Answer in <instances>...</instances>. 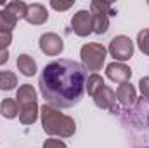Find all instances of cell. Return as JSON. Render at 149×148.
<instances>
[{
  "mask_svg": "<svg viewBox=\"0 0 149 148\" xmlns=\"http://www.w3.org/2000/svg\"><path fill=\"white\" fill-rule=\"evenodd\" d=\"M17 68H19V72L24 75V77H31V75H35V72H37V63H35V59L31 56L21 54L17 58Z\"/></svg>",
  "mask_w": 149,
  "mask_h": 148,
  "instance_id": "4fadbf2b",
  "label": "cell"
},
{
  "mask_svg": "<svg viewBox=\"0 0 149 148\" xmlns=\"http://www.w3.org/2000/svg\"><path fill=\"white\" fill-rule=\"evenodd\" d=\"M106 75H108L109 80L116 82V84H125V82H128V78L132 77V72H130V68H128L127 65H123V63H111V65H108V68H106Z\"/></svg>",
  "mask_w": 149,
  "mask_h": 148,
  "instance_id": "ba28073f",
  "label": "cell"
},
{
  "mask_svg": "<svg viewBox=\"0 0 149 148\" xmlns=\"http://www.w3.org/2000/svg\"><path fill=\"white\" fill-rule=\"evenodd\" d=\"M12 42V35L7 32H0V51H7V47Z\"/></svg>",
  "mask_w": 149,
  "mask_h": 148,
  "instance_id": "7402d4cb",
  "label": "cell"
},
{
  "mask_svg": "<svg viewBox=\"0 0 149 148\" xmlns=\"http://www.w3.org/2000/svg\"><path fill=\"white\" fill-rule=\"evenodd\" d=\"M5 9H7V11H10V12H12V14L19 19V18H24V16H26L28 4L19 2V0H14V2H9V4L5 5Z\"/></svg>",
  "mask_w": 149,
  "mask_h": 148,
  "instance_id": "d6986e66",
  "label": "cell"
},
{
  "mask_svg": "<svg viewBox=\"0 0 149 148\" xmlns=\"http://www.w3.org/2000/svg\"><path fill=\"white\" fill-rule=\"evenodd\" d=\"M90 14H108V16H116L114 9H113L111 4L108 2H101V0H95L90 4Z\"/></svg>",
  "mask_w": 149,
  "mask_h": 148,
  "instance_id": "2e32d148",
  "label": "cell"
},
{
  "mask_svg": "<svg viewBox=\"0 0 149 148\" xmlns=\"http://www.w3.org/2000/svg\"><path fill=\"white\" fill-rule=\"evenodd\" d=\"M104 85V80H102V77L99 73H92L88 77V82H87V91H88V94L90 96H94L101 87Z\"/></svg>",
  "mask_w": 149,
  "mask_h": 148,
  "instance_id": "ffe728a7",
  "label": "cell"
},
{
  "mask_svg": "<svg viewBox=\"0 0 149 148\" xmlns=\"http://www.w3.org/2000/svg\"><path fill=\"white\" fill-rule=\"evenodd\" d=\"M139 89H141V92H142V98H148L149 99V77L141 78V82H139Z\"/></svg>",
  "mask_w": 149,
  "mask_h": 148,
  "instance_id": "603a6c76",
  "label": "cell"
},
{
  "mask_svg": "<svg viewBox=\"0 0 149 148\" xmlns=\"http://www.w3.org/2000/svg\"><path fill=\"white\" fill-rule=\"evenodd\" d=\"M47 18H49V14H47V9L43 5H40V4H30L28 5L24 19L30 25H43L47 21Z\"/></svg>",
  "mask_w": 149,
  "mask_h": 148,
  "instance_id": "30bf717a",
  "label": "cell"
},
{
  "mask_svg": "<svg viewBox=\"0 0 149 148\" xmlns=\"http://www.w3.org/2000/svg\"><path fill=\"white\" fill-rule=\"evenodd\" d=\"M40 115H42V125L43 131L50 136H59V138H70L74 134L76 124L71 117L61 113L59 110L49 106L47 103L40 108Z\"/></svg>",
  "mask_w": 149,
  "mask_h": 148,
  "instance_id": "7a4b0ae2",
  "label": "cell"
},
{
  "mask_svg": "<svg viewBox=\"0 0 149 148\" xmlns=\"http://www.w3.org/2000/svg\"><path fill=\"white\" fill-rule=\"evenodd\" d=\"M71 26L78 37H87L92 32V14L88 11H78L71 19Z\"/></svg>",
  "mask_w": 149,
  "mask_h": 148,
  "instance_id": "8992f818",
  "label": "cell"
},
{
  "mask_svg": "<svg viewBox=\"0 0 149 148\" xmlns=\"http://www.w3.org/2000/svg\"><path fill=\"white\" fill-rule=\"evenodd\" d=\"M50 5L56 9V11H66L73 5V2H66V4H59V2H50Z\"/></svg>",
  "mask_w": 149,
  "mask_h": 148,
  "instance_id": "d4e9b609",
  "label": "cell"
},
{
  "mask_svg": "<svg viewBox=\"0 0 149 148\" xmlns=\"http://www.w3.org/2000/svg\"><path fill=\"white\" fill-rule=\"evenodd\" d=\"M116 99H118L123 106L130 108V106H132V105H135V101H137L135 87H134L132 84H128V82L120 84V85H118V89H116Z\"/></svg>",
  "mask_w": 149,
  "mask_h": 148,
  "instance_id": "9c48e42d",
  "label": "cell"
},
{
  "mask_svg": "<svg viewBox=\"0 0 149 148\" xmlns=\"http://www.w3.org/2000/svg\"><path fill=\"white\" fill-rule=\"evenodd\" d=\"M38 110H40V108H38L37 103L23 105L21 110H19V120H21V124H24V125L33 124V122L37 120V117H38Z\"/></svg>",
  "mask_w": 149,
  "mask_h": 148,
  "instance_id": "7c38bea8",
  "label": "cell"
},
{
  "mask_svg": "<svg viewBox=\"0 0 149 148\" xmlns=\"http://www.w3.org/2000/svg\"><path fill=\"white\" fill-rule=\"evenodd\" d=\"M7 59H9V52L7 51H0V65L7 63Z\"/></svg>",
  "mask_w": 149,
  "mask_h": 148,
  "instance_id": "484cf974",
  "label": "cell"
},
{
  "mask_svg": "<svg viewBox=\"0 0 149 148\" xmlns=\"http://www.w3.org/2000/svg\"><path fill=\"white\" fill-rule=\"evenodd\" d=\"M87 84L85 68L73 59H56L42 70L38 85L40 92L56 108H71L80 103Z\"/></svg>",
  "mask_w": 149,
  "mask_h": 148,
  "instance_id": "6da1fadb",
  "label": "cell"
},
{
  "mask_svg": "<svg viewBox=\"0 0 149 148\" xmlns=\"http://www.w3.org/2000/svg\"><path fill=\"white\" fill-rule=\"evenodd\" d=\"M0 111H2L3 117H7V118H14V117L19 113L17 101H14V99H3V101L0 103Z\"/></svg>",
  "mask_w": 149,
  "mask_h": 148,
  "instance_id": "e0dca14e",
  "label": "cell"
},
{
  "mask_svg": "<svg viewBox=\"0 0 149 148\" xmlns=\"http://www.w3.org/2000/svg\"><path fill=\"white\" fill-rule=\"evenodd\" d=\"M16 23H17V18L10 11H7V9H2L0 11V32L10 33L16 28Z\"/></svg>",
  "mask_w": 149,
  "mask_h": 148,
  "instance_id": "5bb4252c",
  "label": "cell"
},
{
  "mask_svg": "<svg viewBox=\"0 0 149 148\" xmlns=\"http://www.w3.org/2000/svg\"><path fill=\"white\" fill-rule=\"evenodd\" d=\"M16 101L23 106V105H30V103H37V92L33 89V85L30 84H24L17 89V94H16Z\"/></svg>",
  "mask_w": 149,
  "mask_h": 148,
  "instance_id": "8fae6325",
  "label": "cell"
},
{
  "mask_svg": "<svg viewBox=\"0 0 149 148\" xmlns=\"http://www.w3.org/2000/svg\"><path fill=\"white\" fill-rule=\"evenodd\" d=\"M63 47H64L63 38L59 37V35H56V33H45L40 38V49L47 56H57V54H61Z\"/></svg>",
  "mask_w": 149,
  "mask_h": 148,
  "instance_id": "52a82bcc",
  "label": "cell"
},
{
  "mask_svg": "<svg viewBox=\"0 0 149 148\" xmlns=\"http://www.w3.org/2000/svg\"><path fill=\"white\" fill-rule=\"evenodd\" d=\"M43 148H68L61 140H47L43 143Z\"/></svg>",
  "mask_w": 149,
  "mask_h": 148,
  "instance_id": "cb8c5ba5",
  "label": "cell"
},
{
  "mask_svg": "<svg viewBox=\"0 0 149 148\" xmlns=\"http://www.w3.org/2000/svg\"><path fill=\"white\" fill-rule=\"evenodd\" d=\"M109 28V16L108 14H92V32L97 35L106 33Z\"/></svg>",
  "mask_w": 149,
  "mask_h": 148,
  "instance_id": "9a60e30c",
  "label": "cell"
},
{
  "mask_svg": "<svg viewBox=\"0 0 149 148\" xmlns=\"http://www.w3.org/2000/svg\"><path fill=\"white\" fill-rule=\"evenodd\" d=\"M137 45H139V49H141L144 54L149 56V30L139 32V35H137Z\"/></svg>",
  "mask_w": 149,
  "mask_h": 148,
  "instance_id": "44dd1931",
  "label": "cell"
},
{
  "mask_svg": "<svg viewBox=\"0 0 149 148\" xmlns=\"http://www.w3.org/2000/svg\"><path fill=\"white\" fill-rule=\"evenodd\" d=\"M92 98H94V101H95V105L99 108L118 111V106H116V92L113 89H109L108 85H102Z\"/></svg>",
  "mask_w": 149,
  "mask_h": 148,
  "instance_id": "5b68a950",
  "label": "cell"
},
{
  "mask_svg": "<svg viewBox=\"0 0 149 148\" xmlns=\"http://www.w3.org/2000/svg\"><path fill=\"white\" fill-rule=\"evenodd\" d=\"M108 51L116 61H127L134 56V42L125 35H118L109 42Z\"/></svg>",
  "mask_w": 149,
  "mask_h": 148,
  "instance_id": "277c9868",
  "label": "cell"
},
{
  "mask_svg": "<svg viewBox=\"0 0 149 148\" xmlns=\"http://www.w3.org/2000/svg\"><path fill=\"white\" fill-rule=\"evenodd\" d=\"M106 54H108V49L102 45V44H85L80 51V56H81V61H83V68L87 70H92V72H97L102 68L104 65V59H106Z\"/></svg>",
  "mask_w": 149,
  "mask_h": 148,
  "instance_id": "3957f363",
  "label": "cell"
},
{
  "mask_svg": "<svg viewBox=\"0 0 149 148\" xmlns=\"http://www.w3.org/2000/svg\"><path fill=\"white\" fill-rule=\"evenodd\" d=\"M17 84V78L12 72H0V89L2 91H10Z\"/></svg>",
  "mask_w": 149,
  "mask_h": 148,
  "instance_id": "ac0fdd59",
  "label": "cell"
}]
</instances>
